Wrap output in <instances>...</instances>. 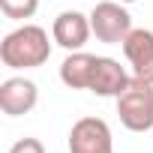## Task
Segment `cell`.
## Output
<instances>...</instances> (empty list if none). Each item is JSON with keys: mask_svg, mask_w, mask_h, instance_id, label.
Listing matches in <instances>:
<instances>
[{"mask_svg": "<svg viewBox=\"0 0 153 153\" xmlns=\"http://www.w3.org/2000/svg\"><path fill=\"white\" fill-rule=\"evenodd\" d=\"M39 102V90L30 78H6L0 84V108L9 117H21L33 111Z\"/></svg>", "mask_w": 153, "mask_h": 153, "instance_id": "obj_7", "label": "cell"}, {"mask_svg": "<svg viewBox=\"0 0 153 153\" xmlns=\"http://www.w3.org/2000/svg\"><path fill=\"white\" fill-rule=\"evenodd\" d=\"M0 9H3V15L12 18V21H24V18L36 15L39 0H0Z\"/></svg>", "mask_w": 153, "mask_h": 153, "instance_id": "obj_10", "label": "cell"}, {"mask_svg": "<svg viewBox=\"0 0 153 153\" xmlns=\"http://www.w3.org/2000/svg\"><path fill=\"white\" fill-rule=\"evenodd\" d=\"M123 54L132 66V75L153 84V30L132 27V33L123 39Z\"/></svg>", "mask_w": 153, "mask_h": 153, "instance_id": "obj_6", "label": "cell"}, {"mask_svg": "<svg viewBox=\"0 0 153 153\" xmlns=\"http://www.w3.org/2000/svg\"><path fill=\"white\" fill-rule=\"evenodd\" d=\"M9 153H45V147H42L39 138H21L9 147Z\"/></svg>", "mask_w": 153, "mask_h": 153, "instance_id": "obj_11", "label": "cell"}, {"mask_svg": "<svg viewBox=\"0 0 153 153\" xmlns=\"http://www.w3.org/2000/svg\"><path fill=\"white\" fill-rule=\"evenodd\" d=\"M93 69H96V54L69 51V57L60 63V81H63L69 90H90Z\"/></svg>", "mask_w": 153, "mask_h": 153, "instance_id": "obj_9", "label": "cell"}, {"mask_svg": "<svg viewBox=\"0 0 153 153\" xmlns=\"http://www.w3.org/2000/svg\"><path fill=\"white\" fill-rule=\"evenodd\" d=\"M69 153H114L111 126L102 117H81L69 129Z\"/></svg>", "mask_w": 153, "mask_h": 153, "instance_id": "obj_4", "label": "cell"}, {"mask_svg": "<svg viewBox=\"0 0 153 153\" xmlns=\"http://www.w3.org/2000/svg\"><path fill=\"white\" fill-rule=\"evenodd\" d=\"M129 81H132V75H129L114 57H96L90 93H96V96H114V99H117V96L126 90Z\"/></svg>", "mask_w": 153, "mask_h": 153, "instance_id": "obj_8", "label": "cell"}, {"mask_svg": "<svg viewBox=\"0 0 153 153\" xmlns=\"http://www.w3.org/2000/svg\"><path fill=\"white\" fill-rule=\"evenodd\" d=\"M117 114L129 132H150L153 129V84L132 75L126 90L117 96Z\"/></svg>", "mask_w": 153, "mask_h": 153, "instance_id": "obj_2", "label": "cell"}, {"mask_svg": "<svg viewBox=\"0 0 153 153\" xmlns=\"http://www.w3.org/2000/svg\"><path fill=\"white\" fill-rule=\"evenodd\" d=\"M48 57H51V42L39 24H21L0 42V60L9 69H36L48 63Z\"/></svg>", "mask_w": 153, "mask_h": 153, "instance_id": "obj_1", "label": "cell"}, {"mask_svg": "<svg viewBox=\"0 0 153 153\" xmlns=\"http://www.w3.org/2000/svg\"><path fill=\"white\" fill-rule=\"evenodd\" d=\"M90 27L93 36L105 45H123V39L132 33V15L120 0H102L90 12Z\"/></svg>", "mask_w": 153, "mask_h": 153, "instance_id": "obj_3", "label": "cell"}, {"mask_svg": "<svg viewBox=\"0 0 153 153\" xmlns=\"http://www.w3.org/2000/svg\"><path fill=\"white\" fill-rule=\"evenodd\" d=\"M120 3H135V0H120Z\"/></svg>", "mask_w": 153, "mask_h": 153, "instance_id": "obj_12", "label": "cell"}, {"mask_svg": "<svg viewBox=\"0 0 153 153\" xmlns=\"http://www.w3.org/2000/svg\"><path fill=\"white\" fill-rule=\"evenodd\" d=\"M90 33H93L90 15H84V12H78V9L60 12V15L54 18V24H51V39H54L60 48H66V51H81V48L87 45Z\"/></svg>", "mask_w": 153, "mask_h": 153, "instance_id": "obj_5", "label": "cell"}]
</instances>
